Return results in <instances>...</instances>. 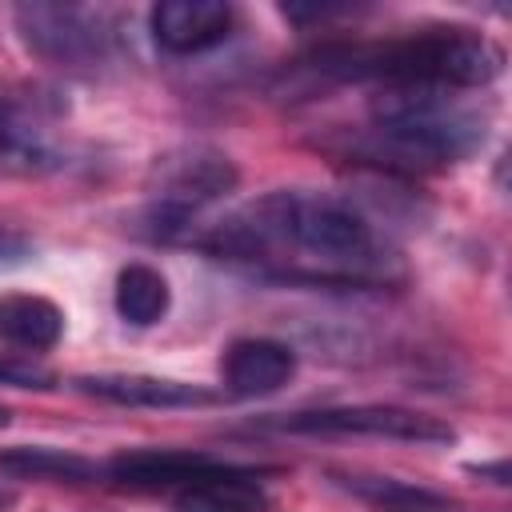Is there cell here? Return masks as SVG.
Listing matches in <instances>:
<instances>
[{"label":"cell","instance_id":"obj_1","mask_svg":"<svg viewBox=\"0 0 512 512\" xmlns=\"http://www.w3.org/2000/svg\"><path fill=\"white\" fill-rule=\"evenodd\" d=\"M196 244L216 260L304 284H384L392 264L372 220L328 192H268L216 220Z\"/></svg>","mask_w":512,"mask_h":512},{"label":"cell","instance_id":"obj_2","mask_svg":"<svg viewBox=\"0 0 512 512\" xmlns=\"http://www.w3.org/2000/svg\"><path fill=\"white\" fill-rule=\"evenodd\" d=\"M316 76L384 88H480L500 76L504 52L472 28H424L388 40H328L304 56Z\"/></svg>","mask_w":512,"mask_h":512},{"label":"cell","instance_id":"obj_3","mask_svg":"<svg viewBox=\"0 0 512 512\" xmlns=\"http://www.w3.org/2000/svg\"><path fill=\"white\" fill-rule=\"evenodd\" d=\"M484 144V120L444 88H384L372 100V124L340 136V156L384 172H428L464 160Z\"/></svg>","mask_w":512,"mask_h":512},{"label":"cell","instance_id":"obj_4","mask_svg":"<svg viewBox=\"0 0 512 512\" xmlns=\"http://www.w3.org/2000/svg\"><path fill=\"white\" fill-rule=\"evenodd\" d=\"M236 164L212 148H180L152 164V208L148 220L156 224V236H172L188 228V220L224 200L236 188Z\"/></svg>","mask_w":512,"mask_h":512},{"label":"cell","instance_id":"obj_5","mask_svg":"<svg viewBox=\"0 0 512 512\" xmlns=\"http://www.w3.org/2000/svg\"><path fill=\"white\" fill-rule=\"evenodd\" d=\"M20 40L48 64L92 72L108 60V32L100 24V12L76 8V4H20L12 12Z\"/></svg>","mask_w":512,"mask_h":512},{"label":"cell","instance_id":"obj_6","mask_svg":"<svg viewBox=\"0 0 512 512\" xmlns=\"http://www.w3.org/2000/svg\"><path fill=\"white\" fill-rule=\"evenodd\" d=\"M284 432H308V436H376V440H404V444H452V424L396 408V404H348V408H316L276 420Z\"/></svg>","mask_w":512,"mask_h":512},{"label":"cell","instance_id":"obj_7","mask_svg":"<svg viewBox=\"0 0 512 512\" xmlns=\"http://www.w3.org/2000/svg\"><path fill=\"white\" fill-rule=\"evenodd\" d=\"M148 24H152V40L164 52L192 56L224 44L232 36L236 12L232 4H220V0H164L152 8Z\"/></svg>","mask_w":512,"mask_h":512},{"label":"cell","instance_id":"obj_8","mask_svg":"<svg viewBox=\"0 0 512 512\" xmlns=\"http://www.w3.org/2000/svg\"><path fill=\"white\" fill-rule=\"evenodd\" d=\"M80 392L108 400V404H128V408H204L216 404V392L168 376H144V372H104V376H76L72 380Z\"/></svg>","mask_w":512,"mask_h":512},{"label":"cell","instance_id":"obj_9","mask_svg":"<svg viewBox=\"0 0 512 512\" xmlns=\"http://www.w3.org/2000/svg\"><path fill=\"white\" fill-rule=\"evenodd\" d=\"M220 372L232 396H268V392H280L296 376V352L280 340L248 336L224 352Z\"/></svg>","mask_w":512,"mask_h":512},{"label":"cell","instance_id":"obj_10","mask_svg":"<svg viewBox=\"0 0 512 512\" xmlns=\"http://www.w3.org/2000/svg\"><path fill=\"white\" fill-rule=\"evenodd\" d=\"M220 460L204 452H180V448H136L108 460V476L128 488H184L200 476H208Z\"/></svg>","mask_w":512,"mask_h":512},{"label":"cell","instance_id":"obj_11","mask_svg":"<svg viewBox=\"0 0 512 512\" xmlns=\"http://www.w3.org/2000/svg\"><path fill=\"white\" fill-rule=\"evenodd\" d=\"M176 512H264L268 496L252 468L216 464L208 476L176 488Z\"/></svg>","mask_w":512,"mask_h":512},{"label":"cell","instance_id":"obj_12","mask_svg":"<svg viewBox=\"0 0 512 512\" xmlns=\"http://www.w3.org/2000/svg\"><path fill=\"white\" fill-rule=\"evenodd\" d=\"M64 336V312L36 292L0 296V340L20 352H48Z\"/></svg>","mask_w":512,"mask_h":512},{"label":"cell","instance_id":"obj_13","mask_svg":"<svg viewBox=\"0 0 512 512\" xmlns=\"http://www.w3.org/2000/svg\"><path fill=\"white\" fill-rule=\"evenodd\" d=\"M332 480L352 492L356 500L372 504L376 512H456V504L432 488L392 480V476H360V472H332Z\"/></svg>","mask_w":512,"mask_h":512},{"label":"cell","instance_id":"obj_14","mask_svg":"<svg viewBox=\"0 0 512 512\" xmlns=\"http://www.w3.org/2000/svg\"><path fill=\"white\" fill-rule=\"evenodd\" d=\"M168 304H172V292H168V280L156 268H148V264L120 268V276H116V312H120V320H128L136 328H148V324L164 320Z\"/></svg>","mask_w":512,"mask_h":512},{"label":"cell","instance_id":"obj_15","mask_svg":"<svg viewBox=\"0 0 512 512\" xmlns=\"http://www.w3.org/2000/svg\"><path fill=\"white\" fill-rule=\"evenodd\" d=\"M0 472L12 476H32V480H92L96 464L64 452V448H48V444H16L0 452Z\"/></svg>","mask_w":512,"mask_h":512},{"label":"cell","instance_id":"obj_16","mask_svg":"<svg viewBox=\"0 0 512 512\" xmlns=\"http://www.w3.org/2000/svg\"><path fill=\"white\" fill-rule=\"evenodd\" d=\"M36 156V124L32 116L0 92V160H28Z\"/></svg>","mask_w":512,"mask_h":512},{"label":"cell","instance_id":"obj_17","mask_svg":"<svg viewBox=\"0 0 512 512\" xmlns=\"http://www.w3.org/2000/svg\"><path fill=\"white\" fill-rule=\"evenodd\" d=\"M52 372L32 364V360H16V356H0V384L8 388H52Z\"/></svg>","mask_w":512,"mask_h":512},{"label":"cell","instance_id":"obj_18","mask_svg":"<svg viewBox=\"0 0 512 512\" xmlns=\"http://www.w3.org/2000/svg\"><path fill=\"white\" fill-rule=\"evenodd\" d=\"M472 472H480V476H492L496 484H508V464L500 460V464H472Z\"/></svg>","mask_w":512,"mask_h":512},{"label":"cell","instance_id":"obj_19","mask_svg":"<svg viewBox=\"0 0 512 512\" xmlns=\"http://www.w3.org/2000/svg\"><path fill=\"white\" fill-rule=\"evenodd\" d=\"M12 504H16V492L12 488H0V512H8Z\"/></svg>","mask_w":512,"mask_h":512},{"label":"cell","instance_id":"obj_20","mask_svg":"<svg viewBox=\"0 0 512 512\" xmlns=\"http://www.w3.org/2000/svg\"><path fill=\"white\" fill-rule=\"evenodd\" d=\"M8 420H12V412H8V408H4V404H0V428H4V424H8Z\"/></svg>","mask_w":512,"mask_h":512}]
</instances>
